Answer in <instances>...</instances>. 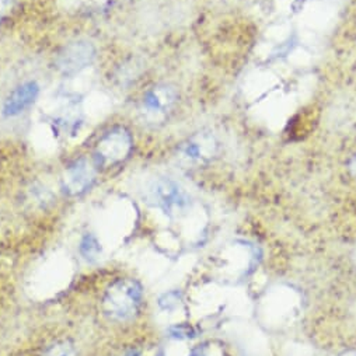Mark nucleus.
<instances>
[{
	"instance_id": "obj_3",
	"label": "nucleus",
	"mask_w": 356,
	"mask_h": 356,
	"mask_svg": "<svg viewBox=\"0 0 356 356\" xmlns=\"http://www.w3.org/2000/svg\"><path fill=\"white\" fill-rule=\"evenodd\" d=\"M178 100V93L171 84H157L151 88L139 105L140 121L146 125L159 127L164 124L173 112Z\"/></svg>"
},
{
	"instance_id": "obj_2",
	"label": "nucleus",
	"mask_w": 356,
	"mask_h": 356,
	"mask_svg": "<svg viewBox=\"0 0 356 356\" xmlns=\"http://www.w3.org/2000/svg\"><path fill=\"white\" fill-rule=\"evenodd\" d=\"M149 202L170 218H180L191 206V196L177 181L168 177L157 178L147 188Z\"/></svg>"
},
{
	"instance_id": "obj_15",
	"label": "nucleus",
	"mask_w": 356,
	"mask_h": 356,
	"mask_svg": "<svg viewBox=\"0 0 356 356\" xmlns=\"http://www.w3.org/2000/svg\"><path fill=\"white\" fill-rule=\"evenodd\" d=\"M348 168H349L351 174L356 178V155L351 159V162H349V164H348Z\"/></svg>"
},
{
	"instance_id": "obj_9",
	"label": "nucleus",
	"mask_w": 356,
	"mask_h": 356,
	"mask_svg": "<svg viewBox=\"0 0 356 356\" xmlns=\"http://www.w3.org/2000/svg\"><path fill=\"white\" fill-rule=\"evenodd\" d=\"M80 254L81 257L87 261V262H96L101 253H103V249H101V244L99 242V239L96 236L93 234H86L81 242H80Z\"/></svg>"
},
{
	"instance_id": "obj_7",
	"label": "nucleus",
	"mask_w": 356,
	"mask_h": 356,
	"mask_svg": "<svg viewBox=\"0 0 356 356\" xmlns=\"http://www.w3.org/2000/svg\"><path fill=\"white\" fill-rule=\"evenodd\" d=\"M96 162L88 160L87 157H80L73 162L64 174L62 186L66 194L76 196L90 190L97 178Z\"/></svg>"
},
{
	"instance_id": "obj_4",
	"label": "nucleus",
	"mask_w": 356,
	"mask_h": 356,
	"mask_svg": "<svg viewBox=\"0 0 356 356\" xmlns=\"http://www.w3.org/2000/svg\"><path fill=\"white\" fill-rule=\"evenodd\" d=\"M220 142L211 131L194 134L177 149V160L186 167H201L211 163L219 153Z\"/></svg>"
},
{
	"instance_id": "obj_10",
	"label": "nucleus",
	"mask_w": 356,
	"mask_h": 356,
	"mask_svg": "<svg viewBox=\"0 0 356 356\" xmlns=\"http://www.w3.org/2000/svg\"><path fill=\"white\" fill-rule=\"evenodd\" d=\"M45 356H76L73 346L69 342H61L51 346Z\"/></svg>"
},
{
	"instance_id": "obj_6",
	"label": "nucleus",
	"mask_w": 356,
	"mask_h": 356,
	"mask_svg": "<svg viewBox=\"0 0 356 356\" xmlns=\"http://www.w3.org/2000/svg\"><path fill=\"white\" fill-rule=\"evenodd\" d=\"M132 151V136L125 128H114L97 143L96 164L110 167L124 162Z\"/></svg>"
},
{
	"instance_id": "obj_12",
	"label": "nucleus",
	"mask_w": 356,
	"mask_h": 356,
	"mask_svg": "<svg viewBox=\"0 0 356 356\" xmlns=\"http://www.w3.org/2000/svg\"><path fill=\"white\" fill-rule=\"evenodd\" d=\"M159 303H160L162 309L173 310L174 307L178 306V303H180V296H178V293H174V292L167 293V294L163 296Z\"/></svg>"
},
{
	"instance_id": "obj_13",
	"label": "nucleus",
	"mask_w": 356,
	"mask_h": 356,
	"mask_svg": "<svg viewBox=\"0 0 356 356\" xmlns=\"http://www.w3.org/2000/svg\"><path fill=\"white\" fill-rule=\"evenodd\" d=\"M13 5H14V0H0V20L10 13Z\"/></svg>"
},
{
	"instance_id": "obj_16",
	"label": "nucleus",
	"mask_w": 356,
	"mask_h": 356,
	"mask_svg": "<svg viewBox=\"0 0 356 356\" xmlns=\"http://www.w3.org/2000/svg\"><path fill=\"white\" fill-rule=\"evenodd\" d=\"M124 356H139V352H138V351H134V349H132V351H129L128 353H125Z\"/></svg>"
},
{
	"instance_id": "obj_5",
	"label": "nucleus",
	"mask_w": 356,
	"mask_h": 356,
	"mask_svg": "<svg viewBox=\"0 0 356 356\" xmlns=\"http://www.w3.org/2000/svg\"><path fill=\"white\" fill-rule=\"evenodd\" d=\"M96 47L87 40L65 45L55 58V66L64 76H75L90 66L96 59Z\"/></svg>"
},
{
	"instance_id": "obj_14",
	"label": "nucleus",
	"mask_w": 356,
	"mask_h": 356,
	"mask_svg": "<svg viewBox=\"0 0 356 356\" xmlns=\"http://www.w3.org/2000/svg\"><path fill=\"white\" fill-rule=\"evenodd\" d=\"M190 356H212L211 349L206 348V346H198L195 348Z\"/></svg>"
},
{
	"instance_id": "obj_8",
	"label": "nucleus",
	"mask_w": 356,
	"mask_h": 356,
	"mask_svg": "<svg viewBox=\"0 0 356 356\" xmlns=\"http://www.w3.org/2000/svg\"><path fill=\"white\" fill-rule=\"evenodd\" d=\"M40 86L37 81H25L17 86L3 104V115L12 118L23 114L37 101Z\"/></svg>"
},
{
	"instance_id": "obj_11",
	"label": "nucleus",
	"mask_w": 356,
	"mask_h": 356,
	"mask_svg": "<svg viewBox=\"0 0 356 356\" xmlns=\"http://www.w3.org/2000/svg\"><path fill=\"white\" fill-rule=\"evenodd\" d=\"M170 334L174 338H191V337H194L192 335L194 330H192V327H190V325L178 324V325H174V327L170 329Z\"/></svg>"
},
{
	"instance_id": "obj_17",
	"label": "nucleus",
	"mask_w": 356,
	"mask_h": 356,
	"mask_svg": "<svg viewBox=\"0 0 356 356\" xmlns=\"http://www.w3.org/2000/svg\"><path fill=\"white\" fill-rule=\"evenodd\" d=\"M156 356H164V355H163V353H159V355H156Z\"/></svg>"
},
{
	"instance_id": "obj_1",
	"label": "nucleus",
	"mask_w": 356,
	"mask_h": 356,
	"mask_svg": "<svg viewBox=\"0 0 356 356\" xmlns=\"http://www.w3.org/2000/svg\"><path fill=\"white\" fill-rule=\"evenodd\" d=\"M143 290L138 281L124 278L112 282L103 298L104 313L115 321H129L139 313Z\"/></svg>"
}]
</instances>
